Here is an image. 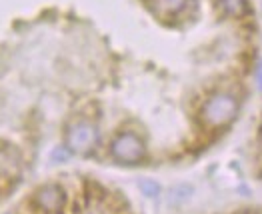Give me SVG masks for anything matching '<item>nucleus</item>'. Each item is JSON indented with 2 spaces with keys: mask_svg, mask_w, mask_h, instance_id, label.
Masks as SVG:
<instances>
[{
  "mask_svg": "<svg viewBox=\"0 0 262 214\" xmlns=\"http://www.w3.org/2000/svg\"><path fill=\"white\" fill-rule=\"evenodd\" d=\"M236 112H238L236 98L228 92H216L204 102V106L200 110V116L208 126L219 129V126L230 124L234 120Z\"/></svg>",
  "mask_w": 262,
  "mask_h": 214,
  "instance_id": "1",
  "label": "nucleus"
},
{
  "mask_svg": "<svg viewBox=\"0 0 262 214\" xmlns=\"http://www.w3.org/2000/svg\"><path fill=\"white\" fill-rule=\"evenodd\" d=\"M98 142V132L92 124L88 122H76L72 124L66 136V144L68 148L74 152H88L96 146Z\"/></svg>",
  "mask_w": 262,
  "mask_h": 214,
  "instance_id": "4",
  "label": "nucleus"
},
{
  "mask_svg": "<svg viewBox=\"0 0 262 214\" xmlns=\"http://www.w3.org/2000/svg\"><path fill=\"white\" fill-rule=\"evenodd\" d=\"M140 188H142V192L146 194V196H156L158 194V184L156 182H152V180H142L140 182Z\"/></svg>",
  "mask_w": 262,
  "mask_h": 214,
  "instance_id": "7",
  "label": "nucleus"
},
{
  "mask_svg": "<svg viewBox=\"0 0 262 214\" xmlns=\"http://www.w3.org/2000/svg\"><path fill=\"white\" fill-rule=\"evenodd\" d=\"M34 206L42 214H60L64 210L66 196L60 186L56 184H44L34 194Z\"/></svg>",
  "mask_w": 262,
  "mask_h": 214,
  "instance_id": "3",
  "label": "nucleus"
},
{
  "mask_svg": "<svg viewBox=\"0 0 262 214\" xmlns=\"http://www.w3.org/2000/svg\"><path fill=\"white\" fill-rule=\"evenodd\" d=\"M216 4L226 16H234V18L244 16L248 10L246 0H216Z\"/></svg>",
  "mask_w": 262,
  "mask_h": 214,
  "instance_id": "5",
  "label": "nucleus"
},
{
  "mask_svg": "<svg viewBox=\"0 0 262 214\" xmlns=\"http://www.w3.org/2000/svg\"><path fill=\"white\" fill-rule=\"evenodd\" d=\"M186 0H154V6L162 14H178L184 8Z\"/></svg>",
  "mask_w": 262,
  "mask_h": 214,
  "instance_id": "6",
  "label": "nucleus"
},
{
  "mask_svg": "<svg viewBox=\"0 0 262 214\" xmlns=\"http://www.w3.org/2000/svg\"><path fill=\"white\" fill-rule=\"evenodd\" d=\"M110 152L112 156L122 162V164H136L144 158V144L142 140L132 134V132H122L118 134L114 140H112V146H110Z\"/></svg>",
  "mask_w": 262,
  "mask_h": 214,
  "instance_id": "2",
  "label": "nucleus"
}]
</instances>
